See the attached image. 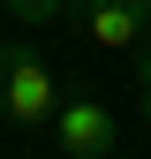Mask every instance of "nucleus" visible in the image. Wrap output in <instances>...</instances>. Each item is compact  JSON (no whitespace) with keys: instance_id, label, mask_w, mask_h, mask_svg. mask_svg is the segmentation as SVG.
<instances>
[{"instance_id":"423d86ee","label":"nucleus","mask_w":151,"mask_h":159,"mask_svg":"<svg viewBox=\"0 0 151 159\" xmlns=\"http://www.w3.org/2000/svg\"><path fill=\"white\" fill-rule=\"evenodd\" d=\"M68 8H83V0H68Z\"/></svg>"},{"instance_id":"39448f33","label":"nucleus","mask_w":151,"mask_h":159,"mask_svg":"<svg viewBox=\"0 0 151 159\" xmlns=\"http://www.w3.org/2000/svg\"><path fill=\"white\" fill-rule=\"evenodd\" d=\"M136 106H144V121H151V46L136 53Z\"/></svg>"},{"instance_id":"f03ea898","label":"nucleus","mask_w":151,"mask_h":159,"mask_svg":"<svg viewBox=\"0 0 151 159\" xmlns=\"http://www.w3.org/2000/svg\"><path fill=\"white\" fill-rule=\"evenodd\" d=\"M45 136H53L68 159H113V152H121L113 114L98 106V98H83V91H68V98H61V114L45 121Z\"/></svg>"},{"instance_id":"7ed1b4c3","label":"nucleus","mask_w":151,"mask_h":159,"mask_svg":"<svg viewBox=\"0 0 151 159\" xmlns=\"http://www.w3.org/2000/svg\"><path fill=\"white\" fill-rule=\"evenodd\" d=\"M76 15H83V38L98 53H128L144 38V23H151V0H83Z\"/></svg>"},{"instance_id":"20e7f679","label":"nucleus","mask_w":151,"mask_h":159,"mask_svg":"<svg viewBox=\"0 0 151 159\" xmlns=\"http://www.w3.org/2000/svg\"><path fill=\"white\" fill-rule=\"evenodd\" d=\"M0 8H8L15 23H61V15H68V0H0Z\"/></svg>"},{"instance_id":"f257e3e1","label":"nucleus","mask_w":151,"mask_h":159,"mask_svg":"<svg viewBox=\"0 0 151 159\" xmlns=\"http://www.w3.org/2000/svg\"><path fill=\"white\" fill-rule=\"evenodd\" d=\"M61 98H68L61 76L38 61L23 38H8V46H0V114H8L15 129H45L53 114H61Z\"/></svg>"}]
</instances>
